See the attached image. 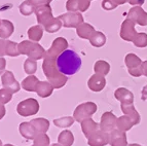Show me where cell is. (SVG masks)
Here are the masks:
<instances>
[{"mask_svg": "<svg viewBox=\"0 0 147 146\" xmlns=\"http://www.w3.org/2000/svg\"><path fill=\"white\" fill-rule=\"evenodd\" d=\"M145 2V0H129V3L134 6H141Z\"/></svg>", "mask_w": 147, "mask_h": 146, "instance_id": "cell-46", "label": "cell"}, {"mask_svg": "<svg viewBox=\"0 0 147 146\" xmlns=\"http://www.w3.org/2000/svg\"><path fill=\"white\" fill-rule=\"evenodd\" d=\"M19 9H20V12L23 16H30V15H32L33 12H35V6L32 5L28 0H26V1H24V2L20 5Z\"/></svg>", "mask_w": 147, "mask_h": 146, "instance_id": "cell-36", "label": "cell"}, {"mask_svg": "<svg viewBox=\"0 0 147 146\" xmlns=\"http://www.w3.org/2000/svg\"><path fill=\"white\" fill-rule=\"evenodd\" d=\"M35 15H36L37 22L41 26H45V25L49 24L54 19L52 7L49 6V4L41 5V6L35 7Z\"/></svg>", "mask_w": 147, "mask_h": 146, "instance_id": "cell-8", "label": "cell"}, {"mask_svg": "<svg viewBox=\"0 0 147 146\" xmlns=\"http://www.w3.org/2000/svg\"><path fill=\"white\" fill-rule=\"evenodd\" d=\"M1 81H2L3 88L9 90L12 94L18 93L20 91L21 85H20V83L16 80L15 76H13V73H12L11 71H5L2 74Z\"/></svg>", "mask_w": 147, "mask_h": 146, "instance_id": "cell-13", "label": "cell"}, {"mask_svg": "<svg viewBox=\"0 0 147 146\" xmlns=\"http://www.w3.org/2000/svg\"><path fill=\"white\" fill-rule=\"evenodd\" d=\"M5 49H6V40L0 39V57L5 56Z\"/></svg>", "mask_w": 147, "mask_h": 146, "instance_id": "cell-44", "label": "cell"}, {"mask_svg": "<svg viewBox=\"0 0 147 146\" xmlns=\"http://www.w3.org/2000/svg\"><path fill=\"white\" fill-rule=\"evenodd\" d=\"M113 1L117 5H123V4H125V3L129 2V0H113Z\"/></svg>", "mask_w": 147, "mask_h": 146, "instance_id": "cell-50", "label": "cell"}, {"mask_svg": "<svg viewBox=\"0 0 147 146\" xmlns=\"http://www.w3.org/2000/svg\"><path fill=\"white\" fill-rule=\"evenodd\" d=\"M0 146H2V142H1V140H0Z\"/></svg>", "mask_w": 147, "mask_h": 146, "instance_id": "cell-54", "label": "cell"}, {"mask_svg": "<svg viewBox=\"0 0 147 146\" xmlns=\"http://www.w3.org/2000/svg\"><path fill=\"white\" fill-rule=\"evenodd\" d=\"M24 70L25 72L29 74V75H33L37 70V62L36 60H32V59H27L24 63Z\"/></svg>", "mask_w": 147, "mask_h": 146, "instance_id": "cell-35", "label": "cell"}, {"mask_svg": "<svg viewBox=\"0 0 147 146\" xmlns=\"http://www.w3.org/2000/svg\"><path fill=\"white\" fill-rule=\"evenodd\" d=\"M142 71H143V75L147 76V60L142 62Z\"/></svg>", "mask_w": 147, "mask_h": 146, "instance_id": "cell-48", "label": "cell"}, {"mask_svg": "<svg viewBox=\"0 0 147 146\" xmlns=\"http://www.w3.org/2000/svg\"><path fill=\"white\" fill-rule=\"evenodd\" d=\"M80 124H81L82 133H84V135L86 136V138H88V139L90 138L95 132H97L100 129V124H97L92 117L84 119Z\"/></svg>", "mask_w": 147, "mask_h": 146, "instance_id": "cell-16", "label": "cell"}, {"mask_svg": "<svg viewBox=\"0 0 147 146\" xmlns=\"http://www.w3.org/2000/svg\"><path fill=\"white\" fill-rule=\"evenodd\" d=\"M134 45L140 47V49H143V47H146L147 46V34L144 32H141V33H138V35L136 36V38L134 39L133 41Z\"/></svg>", "mask_w": 147, "mask_h": 146, "instance_id": "cell-37", "label": "cell"}, {"mask_svg": "<svg viewBox=\"0 0 147 146\" xmlns=\"http://www.w3.org/2000/svg\"><path fill=\"white\" fill-rule=\"evenodd\" d=\"M4 146H13V145H11V144H5Z\"/></svg>", "mask_w": 147, "mask_h": 146, "instance_id": "cell-53", "label": "cell"}, {"mask_svg": "<svg viewBox=\"0 0 147 146\" xmlns=\"http://www.w3.org/2000/svg\"><path fill=\"white\" fill-rule=\"evenodd\" d=\"M117 118L112 112H105L102 114L100 120V129L102 131H105L107 133L111 132L112 130L116 129L117 126Z\"/></svg>", "mask_w": 147, "mask_h": 146, "instance_id": "cell-10", "label": "cell"}, {"mask_svg": "<svg viewBox=\"0 0 147 146\" xmlns=\"http://www.w3.org/2000/svg\"><path fill=\"white\" fill-rule=\"evenodd\" d=\"M5 54L9 57H18L20 54L19 51V43L13 41L6 40V49H5Z\"/></svg>", "mask_w": 147, "mask_h": 146, "instance_id": "cell-32", "label": "cell"}, {"mask_svg": "<svg viewBox=\"0 0 147 146\" xmlns=\"http://www.w3.org/2000/svg\"><path fill=\"white\" fill-rule=\"evenodd\" d=\"M142 60L135 54H127L125 58V66L127 67V69L134 68V67H137V66L142 65Z\"/></svg>", "mask_w": 147, "mask_h": 146, "instance_id": "cell-31", "label": "cell"}, {"mask_svg": "<svg viewBox=\"0 0 147 146\" xmlns=\"http://www.w3.org/2000/svg\"><path fill=\"white\" fill-rule=\"evenodd\" d=\"M141 99H142L143 101L147 100V85L143 87L142 92H141Z\"/></svg>", "mask_w": 147, "mask_h": 146, "instance_id": "cell-47", "label": "cell"}, {"mask_svg": "<svg viewBox=\"0 0 147 146\" xmlns=\"http://www.w3.org/2000/svg\"><path fill=\"white\" fill-rule=\"evenodd\" d=\"M42 70L44 75L47 76V81L54 87L55 89H61L66 84L68 77L67 75L60 72L57 66V58L51 57L49 55H44L43 63H42Z\"/></svg>", "mask_w": 147, "mask_h": 146, "instance_id": "cell-1", "label": "cell"}, {"mask_svg": "<svg viewBox=\"0 0 147 146\" xmlns=\"http://www.w3.org/2000/svg\"><path fill=\"white\" fill-rule=\"evenodd\" d=\"M42 35H43V28L41 27V25L33 26L28 30V37L31 41L38 42L41 39Z\"/></svg>", "mask_w": 147, "mask_h": 146, "instance_id": "cell-26", "label": "cell"}, {"mask_svg": "<svg viewBox=\"0 0 147 146\" xmlns=\"http://www.w3.org/2000/svg\"><path fill=\"white\" fill-rule=\"evenodd\" d=\"M129 73L131 75L134 76V77H140V76L143 75V71H142V65L137 66V67H134V68L127 69Z\"/></svg>", "mask_w": 147, "mask_h": 146, "instance_id": "cell-41", "label": "cell"}, {"mask_svg": "<svg viewBox=\"0 0 147 146\" xmlns=\"http://www.w3.org/2000/svg\"><path fill=\"white\" fill-rule=\"evenodd\" d=\"M90 42L95 47H102L106 43V36L102 32L95 31V33L90 38Z\"/></svg>", "mask_w": 147, "mask_h": 146, "instance_id": "cell-29", "label": "cell"}, {"mask_svg": "<svg viewBox=\"0 0 147 146\" xmlns=\"http://www.w3.org/2000/svg\"><path fill=\"white\" fill-rule=\"evenodd\" d=\"M90 146H106L109 144V133L99 129L88 139Z\"/></svg>", "mask_w": 147, "mask_h": 146, "instance_id": "cell-11", "label": "cell"}, {"mask_svg": "<svg viewBox=\"0 0 147 146\" xmlns=\"http://www.w3.org/2000/svg\"><path fill=\"white\" fill-rule=\"evenodd\" d=\"M12 98V93L7 89H1L0 90V103L1 104H6L8 103Z\"/></svg>", "mask_w": 147, "mask_h": 146, "instance_id": "cell-38", "label": "cell"}, {"mask_svg": "<svg viewBox=\"0 0 147 146\" xmlns=\"http://www.w3.org/2000/svg\"><path fill=\"white\" fill-rule=\"evenodd\" d=\"M5 66H6L5 59H3L2 57H0V74H3V73H4Z\"/></svg>", "mask_w": 147, "mask_h": 146, "instance_id": "cell-45", "label": "cell"}, {"mask_svg": "<svg viewBox=\"0 0 147 146\" xmlns=\"http://www.w3.org/2000/svg\"><path fill=\"white\" fill-rule=\"evenodd\" d=\"M95 28L92 26L91 24H88V23H82L76 28V34L78 35V37L82 39H88L92 37V35L95 33Z\"/></svg>", "mask_w": 147, "mask_h": 146, "instance_id": "cell-19", "label": "cell"}, {"mask_svg": "<svg viewBox=\"0 0 147 146\" xmlns=\"http://www.w3.org/2000/svg\"><path fill=\"white\" fill-rule=\"evenodd\" d=\"M105 85H106L105 76L100 75V74H97V73H95L94 75H92L88 81V89H90L91 91H93V92H96V93L101 92V91L105 88Z\"/></svg>", "mask_w": 147, "mask_h": 146, "instance_id": "cell-15", "label": "cell"}, {"mask_svg": "<svg viewBox=\"0 0 147 146\" xmlns=\"http://www.w3.org/2000/svg\"><path fill=\"white\" fill-rule=\"evenodd\" d=\"M19 51L21 55H26L32 60H40L44 58L45 51L39 43L30 40H24L19 43Z\"/></svg>", "mask_w": 147, "mask_h": 146, "instance_id": "cell-3", "label": "cell"}, {"mask_svg": "<svg viewBox=\"0 0 147 146\" xmlns=\"http://www.w3.org/2000/svg\"><path fill=\"white\" fill-rule=\"evenodd\" d=\"M38 110H39V104H38L37 100H35L33 98H29V99H26V100L20 102L17 107L18 113L21 116L25 117L36 114Z\"/></svg>", "mask_w": 147, "mask_h": 146, "instance_id": "cell-5", "label": "cell"}, {"mask_svg": "<svg viewBox=\"0 0 147 146\" xmlns=\"http://www.w3.org/2000/svg\"><path fill=\"white\" fill-rule=\"evenodd\" d=\"M97 109H98V107H97L96 103L94 102L82 103V104H79L75 108L73 113V117L76 122H81L84 119L92 117V115L96 113Z\"/></svg>", "mask_w": 147, "mask_h": 146, "instance_id": "cell-4", "label": "cell"}, {"mask_svg": "<svg viewBox=\"0 0 147 146\" xmlns=\"http://www.w3.org/2000/svg\"><path fill=\"white\" fill-rule=\"evenodd\" d=\"M117 6L118 5L113 0H103L102 1V7L105 10H113L115 9Z\"/></svg>", "mask_w": 147, "mask_h": 146, "instance_id": "cell-40", "label": "cell"}, {"mask_svg": "<svg viewBox=\"0 0 147 146\" xmlns=\"http://www.w3.org/2000/svg\"><path fill=\"white\" fill-rule=\"evenodd\" d=\"M5 107L3 106V104H1L0 103V119H2L3 118V116L5 115Z\"/></svg>", "mask_w": 147, "mask_h": 146, "instance_id": "cell-49", "label": "cell"}, {"mask_svg": "<svg viewBox=\"0 0 147 146\" xmlns=\"http://www.w3.org/2000/svg\"><path fill=\"white\" fill-rule=\"evenodd\" d=\"M91 5V0H79V11H86Z\"/></svg>", "mask_w": 147, "mask_h": 146, "instance_id": "cell-42", "label": "cell"}, {"mask_svg": "<svg viewBox=\"0 0 147 146\" xmlns=\"http://www.w3.org/2000/svg\"><path fill=\"white\" fill-rule=\"evenodd\" d=\"M114 97L116 100L120 102V104H133L134 103V95L131 91L125 88H118L114 92Z\"/></svg>", "mask_w": 147, "mask_h": 146, "instance_id": "cell-17", "label": "cell"}, {"mask_svg": "<svg viewBox=\"0 0 147 146\" xmlns=\"http://www.w3.org/2000/svg\"><path fill=\"white\" fill-rule=\"evenodd\" d=\"M57 66L65 75H74L80 69L81 59L74 51L66 49L57 58Z\"/></svg>", "mask_w": 147, "mask_h": 146, "instance_id": "cell-2", "label": "cell"}, {"mask_svg": "<svg viewBox=\"0 0 147 146\" xmlns=\"http://www.w3.org/2000/svg\"><path fill=\"white\" fill-rule=\"evenodd\" d=\"M109 144L110 146H127L125 132L114 129L109 132Z\"/></svg>", "mask_w": 147, "mask_h": 146, "instance_id": "cell-14", "label": "cell"}, {"mask_svg": "<svg viewBox=\"0 0 147 146\" xmlns=\"http://www.w3.org/2000/svg\"><path fill=\"white\" fill-rule=\"evenodd\" d=\"M67 47H68V42H67L66 39L63 38V37H58L54 40L52 46L49 47V51L45 54L51 57L58 58L64 51H66Z\"/></svg>", "mask_w": 147, "mask_h": 146, "instance_id": "cell-12", "label": "cell"}, {"mask_svg": "<svg viewBox=\"0 0 147 146\" xmlns=\"http://www.w3.org/2000/svg\"><path fill=\"white\" fill-rule=\"evenodd\" d=\"M120 108H121V111L123 112V114L127 115V116L130 117V118L133 120V122H134L135 126L136 124H139L141 118H140L139 112L136 110V108L134 107V105L133 104H121Z\"/></svg>", "mask_w": 147, "mask_h": 146, "instance_id": "cell-18", "label": "cell"}, {"mask_svg": "<svg viewBox=\"0 0 147 146\" xmlns=\"http://www.w3.org/2000/svg\"><path fill=\"white\" fill-rule=\"evenodd\" d=\"M32 5H34L35 7L37 6H41V5H45V4H49L52 2V0H28Z\"/></svg>", "mask_w": 147, "mask_h": 146, "instance_id": "cell-43", "label": "cell"}, {"mask_svg": "<svg viewBox=\"0 0 147 146\" xmlns=\"http://www.w3.org/2000/svg\"><path fill=\"white\" fill-rule=\"evenodd\" d=\"M33 146H49V137L45 133H40L33 139Z\"/></svg>", "mask_w": 147, "mask_h": 146, "instance_id": "cell-34", "label": "cell"}, {"mask_svg": "<svg viewBox=\"0 0 147 146\" xmlns=\"http://www.w3.org/2000/svg\"><path fill=\"white\" fill-rule=\"evenodd\" d=\"M119 35L125 41H134V39L138 35L135 29V23L130 19H125L121 24Z\"/></svg>", "mask_w": 147, "mask_h": 146, "instance_id": "cell-7", "label": "cell"}, {"mask_svg": "<svg viewBox=\"0 0 147 146\" xmlns=\"http://www.w3.org/2000/svg\"><path fill=\"white\" fill-rule=\"evenodd\" d=\"M1 21H2V20H0V25H1Z\"/></svg>", "mask_w": 147, "mask_h": 146, "instance_id": "cell-55", "label": "cell"}, {"mask_svg": "<svg viewBox=\"0 0 147 146\" xmlns=\"http://www.w3.org/2000/svg\"><path fill=\"white\" fill-rule=\"evenodd\" d=\"M38 82H39V80H38V78L36 76L29 75L22 81V88L25 91H28V92H36Z\"/></svg>", "mask_w": 147, "mask_h": 146, "instance_id": "cell-24", "label": "cell"}, {"mask_svg": "<svg viewBox=\"0 0 147 146\" xmlns=\"http://www.w3.org/2000/svg\"><path fill=\"white\" fill-rule=\"evenodd\" d=\"M127 19L139 26H147V12L141 6H133L129 10Z\"/></svg>", "mask_w": 147, "mask_h": 146, "instance_id": "cell-9", "label": "cell"}, {"mask_svg": "<svg viewBox=\"0 0 147 146\" xmlns=\"http://www.w3.org/2000/svg\"><path fill=\"white\" fill-rule=\"evenodd\" d=\"M58 141L62 146H71L74 142V136L71 132L66 130L60 133L58 137Z\"/></svg>", "mask_w": 147, "mask_h": 146, "instance_id": "cell-27", "label": "cell"}, {"mask_svg": "<svg viewBox=\"0 0 147 146\" xmlns=\"http://www.w3.org/2000/svg\"><path fill=\"white\" fill-rule=\"evenodd\" d=\"M15 31V27L10 21L8 20H2L0 25V37L2 39H7L11 36V34Z\"/></svg>", "mask_w": 147, "mask_h": 146, "instance_id": "cell-21", "label": "cell"}, {"mask_svg": "<svg viewBox=\"0 0 147 146\" xmlns=\"http://www.w3.org/2000/svg\"><path fill=\"white\" fill-rule=\"evenodd\" d=\"M74 122H75L74 117L65 116V117H60V118L55 119L54 124L58 128H69L74 124Z\"/></svg>", "mask_w": 147, "mask_h": 146, "instance_id": "cell-33", "label": "cell"}, {"mask_svg": "<svg viewBox=\"0 0 147 146\" xmlns=\"http://www.w3.org/2000/svg\"><path fill=\"white\" fill-rule=\"evenodd\" d=\"M66 8L68 11H79V0H68Z\"/></svg>", "mask_w": 147, "mask_h": 146, "instance_id": "cell-39", "label": "cell"}, {"mask_svg": "<svg viewBox=\"0 0 147 146\" xmlns=\"http://www.w3.org/2000/svg\"><path fill=\"white\" fill-rule=\"evenodd\" d=\"M19 130H20L21 135L26 139H34L35 136L37 135L36 131H35L34 127L31 124V122H22L20 124Z\"/></svg>", "mask_w": 147, "mask_h": 146, "instance_id": "cell-22", "label": "cell"}, {"mask_svg": "<svg viewBox=\"0 0 147 146\" xmlns=\"http://www.w3.org/2000/svg\"><path fill=\"white\" fill-rule=\"evenodd\" d=\"M94 70H95V73H97V74L105 76L110 71V65H109L108 62L103 61V60H99L94 65Z\"/></svg>", "mask_w": 147, "mask_h": 146, "instance_id": "cell-28", "label": "cell"}, {"mask_svg": "<svg viewBox=\"0 0 147 146\" xmlns=\"http://www.w3.org/2000/svg\"><path fill=\"white\" fill-rule=\"evenodd\" d=\"M63 22V26L66 28H77L84 23V17L80 11H68L59 16Z\"/></svg>", "mask_w": 147, "mask_h": 146, "instance_id": "cell-6", "label": "cell"}, {"mask_svg": "<svg viewBox=\"0 0 147 146\" xmlns=\"http://www.w3.org/2000/svg\"><path fill=\"white\" fill-rule=\"evenodd\" d=\"M127 146H142V145H140V144H136V143H133V144H129Z\"/></svg>", "mask_w": 147, "mask_h": 146, "instance_id": "cell-51", "label": "cell"}, {"mask_svg": "<svg viewBox=\"0 0 147 146\" xmlns=\"http://www.w3.org/2000/svg\"><path fill=\"white\" fill-rule=\"evenodd\" d=\"M54 87H53L49 81H39L37 84L36 88V93L37 95L41 98H47L53 94L54 91Z\"/></svg>", "mask_w": 147, "mask_h": 146, "instance_id": "cell-20", "label": "cell"}, {"mask_svg": "<svg viewBox=\"0 0 147 146\" xmlns=\"http://www.w3.org/2000/svg\"><path fill=\"white\" fill-rule=\"evenodd\" d=\"M30 122L34 127L37 134L47 133L49 128V122L45 118H35V119H32Z\"/></svg>", "mask_w": 147, "mask_h": 146, "instance_id": "cell-23", "label": "cell"}, {"mask_svg": "<svg viewBox=\"0 0 147 146\" xmlns=\"http://www.w3.org/2000/svg\"><path fill=\"white\" fill-rule=\"evenodd\" d=\"M51 146H62L60 143H56V144H53V145H51Z\"/></svg>", "mask_w": 147, "mask_h": 146, "instance_id": "cell-52", "label": "cell"}, {"mask_svg": "<svg viewBox=\"0 0 147 146\" xmlns=\"http://www.w3.org/2000/svg\"><path fill=\"white\" fill-rule=\"evenodd\" d=\"M62 26H63V22H62L61 19L58 17V18H54L49 24H47L45 26H43V27H44V30L47 32H49V33H55V32L59 31L62 28Z\"/></svg>", "mask_w": 147, "mask_h": 146, "instance_id": "cell-30", "label": "cell"}, {"mask_svg": "<svg viewBox=\"0 0 147 146\" xmlns=\"http://www.w3.org/2000/svg\"><path fill=\"white\" fill-rule=\"evenodd\" d=\"M135 124L133 122V120L127 116V115H123V116H120L117 118V126H116V129L120 130V131L127 132L129 130H131Z\"/></svg>", "mask_w": 147, "mask_h": 146, "instance_id": "cell-25", "label": "cell"}]
</instances>
